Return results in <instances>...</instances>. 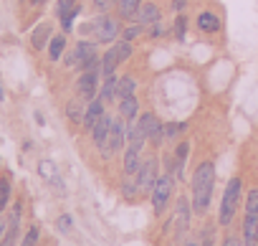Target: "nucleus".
<instances>
[{
	"mask_svg": "<svg viewBox=\"0 0 258 246\" xmlns=\"http://www.w3.org/2000/svg\"><path fill=\"white\" fill-rule=\"evenodd\" d=\"M213 185H215V168L213 163H200L192 173V211L195 213H205L210 208V198H213Z\"/></svg>",
	"mask_w": 258,
	"mask_h": 246,
	"instance_id": "1",
	"label": "nucleus"
},
{
	"mask_svg": "<svg viewBox=\"0 0 258 246\" xmlns=\"http://www.w3.org/2000/svg\"><path fill=\"white\" fill-rule=\"evenodd\" d=\"M243 243L258 246V188H253L245 198V221H243Z\"/></svg>",
	"mask_w": 258,
	"mask_h": 246,
	"instance_id": "2",
	"label": "nucleus"
},
{
	"mask_svg": "<svg viewBox=\"0 0 258 246\" xmlns=\"http://www.w3.org/2000/svg\"><path fill=\"white\" fill-rule=\"evenodd\" d=\"M240 190H243V183L240 178H233L228 185H225V193H223V201H220V213H218V221L220 226H228L240 206Z\"/></svg>",
	"mask_w": 258,
	"mask_h": 246,
	"instance_id": "3",
	"label": "nucleus"
},
{
	"mask_svg": "<svg viewBox=\"0 0 258 246\" xmlns=\"http://www.w3.org/2000/svg\"><path fill=\"white\" fill-rule=\"evenodd\" d=\"M172 175H160L157 178V183H155V188H152V211L160 216V213H165V208H167V203H170V195H172Z\"/></svg>",
	"mask_w": 258,
	"mask_h": 246,
	"instance_id": "4",
	"label": "nucleus"
},
{
	"mask_svg": "<svg viewBox=\"0 0 258 246\" xmlns=\"http://www.w3.org/2000/svg\"><path fill=\"white\" fill-rule=\"evenodd\" d=\"M126 140V127H124V122L121 119H114L111 117V127H109V135H106V145L101 147V153L106 158H111L114 153H119V147L124 145Z\"/></svg>",
	"mask_w": 258,
	"mask_h": 246,
	"instance_id": "5",
	"label": "nucleus"
},
{
	"mask_svg": "<svg viewBox=\"0 0 258 246\" xmlns=\"http://www.w3.org/2000/svg\"><path fill=\"white\" fill-rule=\"evenodd\" d=\"M99 81H101V69H94V71H84L79 76V94L84 99H94L96 91H99Z\"/></svg>",
	"mask_w": 258,
	"mask_h": 246,
	"instance_id": "6",
	"label": "nucleus"
},
{
	"mask_svg": "<svg viewBox=\"0 0 258 246\" xmlns=\"http://www.w3.org/2000/svg\"><path fill=\"white\" fill-rule=\"evenodd\" d=\"M155 183H157V163L147 160V163H142V168L137 173V188H140V193H152Z\"/></svg>",
	"mask_w": 258,
	"mask_h": 246,
	"instance_id": "7",
	"label": "nucleus"
},
{
	"mask_svg": "<svg viewBox=\"0 0 258 246\" xmlns=\"http://www.w3.org/2000/svg\"><path fill=\"white\" fill-rule=\"evenodd\" d=\"M91 23H94L91 28H94L99 43H111L116 38V33H119V23L111 21V18H99V21H91Z\"/></svg>",
	"mask_w": 258,
	"mask_h": 246,
	"instance_id": "8",
	"label": "nucleus"
},
{
	"mask_svg": "<svg viewBox=\"0 0 258 246\" xmlns=\"http://www.w3.org/2000/svg\"><path fill=\"white\" fill-rule=\"evenodd\" d=\"M187 226H190V203H187V198L180 195L177 211H175V238L177 241H182V236L187 233Z\"/></svg>",
	"mask_w": 258,
	"mask_h": 246,
	"instance_id": "9",
	"label": "nucleus"
},
{
	"mask_svg": "<svg viewBox=\"0 0 258 246\" xmlns=\"http://www.w3.org/2000/svg\"><path fill=\"white\" fill-rule=\"evenodd\" d=\"M140 127L145 130L147 140H152V142H160V140H162V127H165V125H160V119H157L152 112H145V114L140 117Z\"/></svg>",
	"mask_w": 258,
	"mask_h": 246,
	"instance_id": "10",
	"label": "nucleus"
},
{
	"mask_svg": "<svg viewBox=\"0 0 258 246\" xmlns=\"http://www.w3.org/2000/svg\"><path fill=\"white\" fill-rule=\"evenodd\" d=\"M79 0H58V16H61V26L63 31L74 28V18L79 16Z\"/></svg>",
	"mask_w": 258,
	"mask_h": 246,
	"instance_id": "11",
	"label": "nucleus"
},
{
	"mask_svg": "<svg viewBox=\"0 0 258 246\" xmlns=\"http://www.w3.org/2000/svg\"><path fill=\"white\" fill-rule=\"evenodd\" d=\"M71 56H74V64L79 61V69H84L89 61L99 59V56H96V43H91V41H81V43H76V51H74Z\"/></svg>",
	"mask_w": 258,
	"mask_h": 246,
	"instance_id": "12",
	"label": "nucleus"
},
{
	"mask_svg": "<svg viewBox=\"0 0 258 246\" xmlns=\"http://www.w3.org/2000/svg\"><path fill=\"white\" fill-rule=\"evenodd\" d=\"M104 114H106V112H104V99H101V96H99V99H91V104H89V109H86V114H84V130L91 132V127L96 125Z\"/></svg>",
	"mask_w": 258,
	"mask_h": 246,
	"instance_id": "13",
	"label": "nucleus"
},
{
	"mask_svg": "<svg viewBox=\"0 0 258 246\" xmlns=\"http://www.w3.org/2000/svg\"><path fill=\"white\" fill-rule=\"evenodd\" d=\"M160 18H162V13H160V8H157L155 3H142V8H140V13H137V23H140L142 28L160 23Z\"/></svg>",
	"mask_w": 258,
	"mask_h": 246,
	"instance_id": "14",
	"label": "nucleus"
},
{
	"mask_svg": "<svg viewBox=\"0 0 258 246\" xmlns=\"http://www.w3.org/2000/svg\"><path fill=\"white\" fill-rule=\"evenodd\" d=\"M109 127H111V117H109V114H104V117L96 122V125L91 127V140H94V145H99V147H104V145H106Z\"/></svg>",
	"mask_w": 258,
	"mask_h": 246,
	"instance_id": "15",
	"label": "nucleus"
},
{
	"mask_svg": "<svg viewBox=\"0 0 258 246\" xmlns=\"http://www.w3.org/2000/svg\"><path fill=\"white\" fill-rule=\"evenodd\" d=\"M140 153H142L140 147H132V145L126 147V153H124V173L126 175H137L140 173V168H142Z\"/></svg>",
	"mask_w": 258,
	"mask_h": 246,
	"instance_id": "16",
	"label": "nucleus"
},
{
	"mask_svg": "<svg viewBox=\"0 0 258 246\" xmlns=\"http://www.w3.org/2000/svg\"><path fill=\"white\" fill-rule=\"evenodd\" d=\"M198 28L205 31V33H215V31H220V18L213 16V13H200L198 16Z\"/></svg>",
	"mask_w": 258,
	"mask_h": 246,
	"instance_id": "17",
	"label": "nucleus"
},
{
	"mask_svg": "<svg viewBox=\"0 0 258 246\" xmlns=\"http://www.w3.org/2000/svg\"><path fill=\"white\" fill-rule=\"evenodd\" d=\"M187 153H190V145L187 142H180L177 150H175V163H172L170 170H175L180 178H182V170H185V163H187Z\"/></svg>",
	"mask_w": 258,
	"mask_h": 246,
	"instance_id": "18",
	"label": "nucleus"
},
{
	"mask_svg": "<svg viewBox=\"0 0 258 246\" xmlns=\"http://www.w3.org/2000/svg\"><path fill=\"white\" fill-rule=\"evenodd\" d=\"M48 38H51V23H41V26L33 31V36H31V43H33V48H43Z\"/></svg>",
	"mask_w": 258,
	"mask_h": 246,
	"instance_id": "19",
	"label": "nucleus"
},
{
	"mask_svg": "<svg viewBox=\"0 0 258 246\" xmlns=\"http://www.w3.org/2000/svg\"><path fill=\"white\" fill-rule=\"evenodd\" d=\"M135 89H137V84H135V79H132V76H121V79H119V84H116V99L135 96Z\"/></svg>",
	"mask_w": 258,
	"mask_h": 246,
	"instance_id": "20",
	"label": "nucleus"
},
{
	"mask_svg": "<svg viewBox=\"0 0 258 246\" xmlns=\"http://www.w3.org/2000/svg\"><path fill=\"white\" fill-rule=\"evenodd\" d=\"M142 8V0H119V16L121 18H135Z\"/></svg>",
	"mask_w": 258,
	"mask_h": 246,
	"instance_id": "21",
	"label": "nucleus"
},
{
	"mask_svg": "<svg viewBox=\"0 0 258 246\" xmlns=\"http://www.w3.org/2000/svg\"><path fill=\"white\" fill-rule=\"evenodd\" d=\"M116 64H119L116 48H109V51L104 54V59H101V76H111L114 69H116Z\"/></svg>",
	"mask_w": 258,
	"mask_h": 246,
	"instance_id": "22",
	"label": "nucleus"
},
{
	"mask_svg": "<svg viewBox=\"0 0 258 246\" xmlns=\"http://www.w3.org/2000/svg\"><path fill=\"white\" fill-rule=\"evenodd\" d=\"M116 84H119V79L111 74V76H104V84H101V91H99V96L104 99V102H109V99H114L116 96Z\"/></svg>",
	"mask_w": 258,
	"mask_h": 246,
	"instance_id": "23",
	"label": "nucleus"
},
{
	"mask_svg": "<svg viewBox=\"0 0 258 246\" xmlns=\"http://www.w3.org/2000/svg\"><path fill=\"white\" fill-rule=\"evenodd\" d=\"M38 173L46 178V180H51L56 188H61V178H58V173H56V168H53V163H48V160H43L41 165H38Z\"/></svg>",
	"mask_w": 258,
	"mask_h": 246,
	"instance_id": "24",
	"label": "nucleus"
},
{
	"mask_svg": "<svg viewBox=\"0 0 258 246\" xmlns=\"http://www.w3.org/2000/svg\"><path fill=\"white\" fill-rule=\"evenodd\" d=\"M119 112H121L124 119H135V114H137V99L135 96L119 99Z\"/></svg>",
	"mask_w": 258,
	"mask_h": 246,
	"instance_id": "25",
	"label": "nucleus"
},
{
	"mask_svg": "<svg viewBox=\"0 0 258 246\" xmlns=\"http://www.w3.org/2000/svg\"><path fill=\"white\" fill-rule=\"evenodd\" d=\"M63 48H66V38H63V36L51 38V43H48V56H51V61H58L61 54H63Z\"/></svg>",
	"mask_w": 258,
	"mask_h": 246,
	"instance_id": "26",
	"label": "nucleus"
},
{
	"mask_svg": "<svg viewBox=\"0 0 258 246\" xmlns=\"http://www.w3.org/2000/svg\"><path fill=\"white\" fill-rule=\"evenodd\" d=\"M8 198H11V178L6 175V178H0V213L6 211Z\"/></svg>",
	"mask_w": 258,
	"mask_h": 246,
	"instance_id": "27",
	"label": "nucleus"
},
{
	"mask_svg": "<svg viewBox=\"0 0 258 246\" xmlns=\"http://www.w3.org/2000/svg\"><path fill=\"white\" fill-rule=\"evenodd\" d=\"M185 130V125H177V122H170V125H165L162 127V137H167V140H175L180 132Z\"/></svg>",
	"mask_w": 258,
	"mask_h": 246,
	"instance_id": "28",
	"label": "nucleus"
},
{
	"mask_svg": "<svg viewBox=\"0 0 258 246\" xmlns=\"http://www.w3.org/2000/svg\"><path fill=\"white\" fill-rule=\"evenodd\" d=\"M66 112H69V117H71V119L76 122V125H79V122H84V114H86V112H84V109H81V107H79L76 102H69Z\"/></svg>",
	"mask_w": 258,
	"mask_h": 246,
	"instance_id": "29",
	"label": "nucleus"
},
{
	"mask_svg": "<svg viewBox=\"0 0 258 246\" xmlns=\"http://www.w3.org/2000/svg\"><path fill=\"white\" fill-rule=\"evenodd\" d=\"M116 48V56H119V64H124L129 56H132V46H129V41H119V46H114Z\"/></svg>",
	"mask_w": 258,
	"mask_h": 246,
	"instance_id": "30",
	"label": "nucleus"
},
{
	"mask_svg": "<svg viewBox=\"0 0 258 246\" xmlns=\"http://www.w3.org/2000/svg\"><path fill=\"white\" fill-rule=\"evenodd\" d=\"M36 243H38V226H31V231L26 233L21 246H36Z\"/></svg>",
	"mask_w": 258,
	"mask_h": 246,
	"instance_id": "31",
	"label": "nucleus"
},
{
	"mask_svg": "<svg viewBox=\"0 0 258 246\" xmlns=\"http://www.w3.org/2000/svg\"><path fill=\"white\" fill-rule=\"evenodd\" d=\"M121 190H124V195H126V198H135V195H140L137 180H135V183H124V188H121Z\"/></svg>",
	"mask_w": 258,
	"mask_h": 246,
	"instance_id": "32",
	"label": "nucleus"
},
{
	"mask_svg": "<svg viewBox=\"0 0 258 246\" xmlns=\"http://www.w3.org/2000/svg\"><path fill=\"white\" fill-rule=\"evenodd\" d=\"M185 26H187V21H185V18H182V16H180V18H177V21H175V36H177V38H180V41H182V38H185Z\"/></svg>",
	"mask_w": 258,
	"mask_h": 246,
	"instance_id": "33",
	"label": "nucleus"
},
{
	"mask_svg": "<svg viewBox=\"0 0 258 246\" xmlns=\"http://www.w3.org/2000/svg\"><path fill=\"white\" fill-rule=\"evenodd\" d=\"M140 33H142V26H140V23H137V26H135V28H129V31H126V33H124V36H126V41H132V38H137V36H140Z\"/></svg>",
	"mask_w": 258,
	"mask_h": 246,
	"instance_id": "34",
	"label": "nucleus"
},
{
	"mask_svg": "<svg viewBox=\"0 0 258 246\" xmlns=\"http://www.w3.org/2000/svg\"><path fill=\"white\" fill-rule=\"evenodd\" d=\"M58 226H61V231H69L71 228V216H61L58 218Z\"/></svg>",
	"mask_w": 258,
	"mask_h": 246,
	"instance_id": "35",
	"label": "nucleus"
},
{
	"mask_svg": "<svg viewBox=\"0 0 258 246\" xmlns=\"http://www.w3.org/2000/svg\"><path fill=\"white\" fill-rule=\"evenodd\" d=\"M223 246H245V243H240V238H235V236H228L223 241Z\"/></svg>",
	"mask_w": 258,
	"mask_h": 246,
	"instance_id": "36",
	"label": "nucleus"
},
{
	"mask_svg": "<svg viewBox=\"0 0 258 246\" xmlns=\"http://www.w3.org/2000/svg\"><path fill=\"white\" fill-rule=\"evenodd\" d=\"M94 6H96L99 11H106V8L111 6V0H94Z\"/></svg>",
	"mask_w": 258,
	"mask_h": 246,
	"instance_id": "37",
	"label": "nucleus"
},
{
	"mask_svg": "<svg viewBox=\"0 0 258 246\" xmlns=\"http://www.w3.org/2000/svg\"><path fill=\"white\" fill-rule=\"evenodd\" d=\"M6 231H8V221H6V218H0V241H3Z\"/></svg>",
	"mask_w": 258,
	"mask_h": 246,
	"instance_id": "38",
	"label": "nucleus"
},
{
	"mask_svg": "<svg viewBox=\"0 0 258 246\" xmlns=\"http://www.w3.org/2000/svg\"><path fill=\"white\" fill-rule=\"evenodd\" d=\"M162 33H165L162 23H155V26H152V36H162Z\"/></svg>",
	"mask_w": 258,
	"mask_h": 246,
	"instance_id": "39",
	"label": "nucleus"
},
{
	"mask_svg": "<svg viewBox=\"0 0 258 246\" xmlns=\"http://www.w3.org/2000/svg\"><path fill=\"white\" fill-rule=\"evenodd\" d=\"M185 6H187V3H185V0H172V8H175V11H182Z\"/></svg>",
	"mask_w": 258,
	"mask_h": 246,
	"instance_id": "40",
	"label": "nucleus"
},
{
	"mask_svg": "<svg viewBox=\"0 0 258 246\" xmlns=\"http://www.w3.org/2000/svg\"><path fill=\"white\" fill-rule=\"evenodd\" d=\"M182 246H198V241H192V238H190V241H185Z\"/></svg>",
	"mask_w": 258,
	"mask_h": 246,
	"instance_id": "41",
	"label": "nucleus"
},
{
	"mask_svg": "<svg viewBox=\"0 0 258 246\" xmlns=\"http://www.w3.org/2000/svg\"><path fill=\"white\" fill-rule=\"evenodd\" d=\"M200 246H213V241H210V238H205V241H203Z\"/></svg>",
	"mask_w": 258,
	"mask_h": 246,
	"instance_id": "42",
	"label": "nucleus"
},
{
	"mask_svg": "<svg viewBox=\"0 0 258 246\" xmlns=\"http://www.w3.org/2000/svg\"><path fill=\"white\" fill-rule=\"evenodd\" d=\"M0 102H3V89H0Z\"/></svg>",
	"mask_w": 258,
	"mask_h": 246,
	"instance_id": "43",
	"label": "nucleus"
},
{
	"mask_svg": "<svg viewBox=\"0 0 258 246\" xmlns=\"http://www.w3.org/2000/svg\"><path fill=\"white\" fill-rule=\"evenodd\" d=\"M33 3H46V0H33Z\"/></svg>",
	"mask_w": 258,
	"mask_h": 246,
	"instance_id": "44",
	"label": "nucleus"
}]
</instances>
